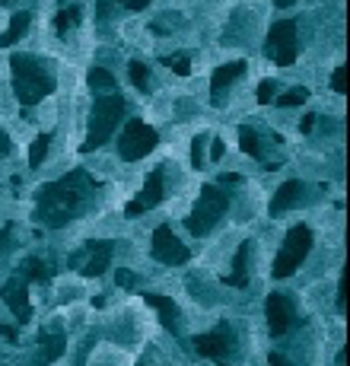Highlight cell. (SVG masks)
Returning <instances> with one entry per match:
<instances>
[{
    "instance_id": "cell-26",
    "label": "cell",
    "mask_w": 350,
    "mask_h": 366,
    "mask_svg": "<svg viewBox=\"0 0 350 366\" xmlns=\"http://www.w3.org/2000/svg\"><path fill=\"white\" fill-rule=\"evenodd\" d=\"M207 143H210V134H198L191 141V166L194 169H201L204 166V147H207Z\"/></svg>"
},
{
    "instance_id": "cell-30",
    "label": "cell",
    "mask_w": 350,
    "mask_h": 366,
    "mask_svg": "<svg viewBox=\"0 0 350 366\" xmlns=\"http://www.w3.org/2000/svg\"><path fill=\"white\" fill-rule=\"evenodd\" d=\"M258 102H261V105L274 102V80H261V83H258Z\"/></svg>"
},
{
    "instance_id": "cell-36",
    "label": "cell",
    "mask_w": 350,
    "mask_h": 366,
    "mask_svg": "<svg viewBox=\"0 0 350 366\" xmlns=\"http://www.w3.org/2000/svg\"><path fill=\"white\" fill-rule=\"evenodd\" d=\"M268 366H290V360H283L280 353H271V360H268Z\"/></svg>"
},
{
    "instance_id": "cell-33",
    "label": "cell",
    "mask_w": 350,
    "mask_h": 366,
    "mask_svg": "<svg viewBox=\"0 0 350 366\" xmlns=\"http://www.w3.org/2000/svg\"><path fill=\"white\" fill-rule=\"evenodd\" d=\"M315 118H319V115H305V118L299 121V131H303V134H309V131L315 127Z\"/></svg>"
},
{
    "instance_id": "cell-28",
    "label": "cell",
    "mask_w": 350,
    "mask_h": 366,
    "mask_svg": "<svg viewBox=\"0 0 350 366\" xmlns=\"http://www.w3.org/2000/svg\"><path fill=\"white\" fill-rule=\"evenodd\" d=\"M26 274H29L32 280H45V277H48L45 262H38V258H29V262H26Z\"/></svg>"
},
{
    "instance_id": "cell-42",
    "label": "cell",
    "mask_w": 350,
    "mask_h": 366,
    "mask_svg": "<svg viewBox=\"0 0 350 366\" xmlns=\"http://www.w3.org/2000/svg\"><path fill=\"white\" fill-rule=\"evenodd\" d=\"M0 3H10V0H0Z\"/></svg>"
},
{
    "instance_id": "cell-38",
    "label": "cell",
    "mask_w": 350,
    "mask_h": 366,
    "mask_svg": "<svg viewBox=\"0 0 350 366\" xmlns=\"http://www.w3.org/2000/svg\"><path fill=\"white\" fill-rule=\"evenodd\" d=\"M220 182H223V185H239V175H236V172H230V175H223Z\"/></svg>"
},
{
    "instance_id": "cell-12",
    "label": "cell",
    "mask_w": 350,
    "mask_h": 366,
    "mask_svg": "<svg viewBox=\"0 0 350 366\" xmlns=\"http://www.w3.org/2000/svg\"><path fill=\"white\" fill-rule=\"evenodd\" d=\"M0 296H3V303L13 309L16 319H19V321H29L32 306H29V293H26V284H19V280H10V284L0 290Z\"/></svg>"
},
{
    "instance_id": "cell-29",
    "label": "cell",
    "mask_w": 350,
    "mask_h": 366,
    "mask_svg": "<svg viewBox=\"0 0 350 366\" xmlns=\"http://www.w3.org/2000/svg\"><path fill=\"white\" fill-rule=\"evenodd\" d=\"M331 90L347 93V67H335V74H331Z\"/></svg>"
},
{
    "instance_id": "cell-4",
    "label": "cell",
    "mask_w": 350,
    "mask_h": 366,
    "mask_svg": "<svg viewBox=\"0 0 350 366\" xmlns=\"http://www.w3.org/2000/svg\"><path fill=\"white\" fill-rule=\"evenodd\" d=\"M226 210H230V198H226V191H220L216 185H204L201 195H198L194 210L188 214L185 226L194 232V236H207V232L223 220Z\"/></svg>"
},
{
    "instance_id": "cell-10",
    "label": "cell",
    "mask_w": 350,
    "mask_h": 366,
    "mask_svg": "<svg viewBox=\"0 0 350 366\" xmlns=\"http://www.w3.org/2000/svg\"><path fill=\"white\" fill-rule=\"evenodd\" d=\"M194 347H198V353H201V357L223 360L226 353L232 351V331L220 325V328L210 331V335H198V337H194Z\"/></svg>"
},
{
    "instance_id": "cell-19",
    "label": "cell",
    "mask_w": 350,
    "mask_h": 366,
    "mask_svg": "<svg viewBox=\"0 0 350 366\" xmlns=\"http://www.w3.org/2000/svg\"><path fill=\"white\" fill-rule=\"evenodd\" d=\"M147 303L150 306H157L159 312V321H163L169 331H175V321H179V309H175V303L166 296H159V293H147Z\"/></svg>"
},
{
    "instance_id": "cell-9",
    "label": "cell",
    "mask_w": 350,
    "mask_h": 366,
    "mask_svg": "<svg viewBox=\"0 0 350 366\" xmlns=\"http://www.w3.org/2000/svg\"><path fill=\"white\" fill-rule=\"evenodd\" d=\"M264 312H268V325H271V335L280 337L290 331L293 325V303L290 296H283V293H271L268 303H264Z\"/></svg>"
},
{
    "instance_id": "cell-17",
    "label": "cell",
    "mask_w": 350,
    "mask_h": 366,
    "mask_svg": "<svg viewBox=\"0 0 350 366\" xmlns=\"http://www.w3.org/2000/svg\"><path fill=\"white\" fill-rule=\"evenodd\" d=\"M246 258H248V242H242L236 252V258H232V274L223 277V284L226 287H248V271H246Z\"/></svg>"
},
{
    "instance_id": "cell-27",
    "label": "cell",
    "mask_w": 350,
    "mask_h": 366,
    "mask_svg": "<svg viewBox=\"0 0 350 366\" xmlns=\"http://www.w3.org/2000/svg\"><path fill=\"white\" fill-rule=\"evenodd\" d=\"M163 64H166V67H172L179 77H188V74H191V61H188L185 54H179V58H163Z\"/></svg>"
},
{
    "instance_id": "cell-14",
    "label": "cell",
    "mask_w": 350,
    "mask_h": 366,
    "mask_svg": "<svg viewBox=\"0 0 350 366\" xmlns=\"http://www.w3.org/2000/svg\"><path fill=\"white\" fill-rule=\"evenodd\" d=\"M303 182H283L280 188H277V195L271 198V214H283V210H290L293 204H299V198H303Z\"/></svg>"
},
{
    "instance_id": "cell-40",
    "label": "cell",
    "mask_w": 350,
    "mask_h": 366,
    "mask_svg": "<svg viewBox=\"0 0 350 366\" xmlns=\"http://www.w3.org/2000/svg\"><path fill=\"white\" fill-rule=\"evenodd\" d=\"M344 360H347V353L341 351V353H337V366H344Z\"/></svg>"
},
{
    "instance_id": "cell-3",
    "label": "cell",
    "mask_w": 350,
    "mask_h": 366,
    "mask_svg": "<svg viewBox=\"0 0 350 366\" xmlns=\"http://www.w3.org/2000/svg\"><path fill=\"white\" fill-rule=\"evenodd\" d=\"M121 115H125V99L121 96H99L93 102V115H90V131H86V141H83L80 153H93L102 143H109V137L115 134V127L121 125Z\"/></svg>"
},
{
    "instance_id": "cell-34",
    "label": "cell",
    "mask_w": 350,
    "mask_h": 366,
    "mask_svg": "<svg viewBox=\"0 0 350 366\" xmlns=\"http://www.w3.org/2000/svg\"><path fill=\"white\" fill-rule=\"evenodd\" d=\"M125 7H127V10H134V13H141V10L150 7V0H127Z\"/></svg>"
},
{
    "instance_id": "cell-24",
    "label": "cell",
    "mask_w": 350,
    "mask_h": 366,
    "mask_svg": "<svg viewBox=\"0 0 350 366\" xmlns=\"http://www.w3.org/2000/svg\"><path fill=\"white\" fill-rule=\"evenodd\" d=\"M127 74H131V83H134L137 90H143V93L150 90V67H147V64L131 61V64H127Z\"/></svg>"
},
{
    "instance_id": "cell-20",
    "label": "cell",
    "mask_w": 350,
    "mask_h": 366,
    "mask_svg": "<svg viewBox=\"0 0 350 366\" xmlns=\"http://www.w3.org/2000/svg\"><path fill=\"white\" fill-rule=\"evenodd\" d=\"M239 147H242V153L252 159H261V143H258V134H255L248 125L239 127Z\"/></svg>"
},
{
    "instance_id": "cell-1",
    "label": "cell",
    "mask_w": 350,
    "mask_h": 366,
    "mask_svg": "<svg viewBox=\"0 0 350 366\" xmlns=\"http://www.w3.org/2000/svg\"><path fill=\"white\" fill-rule=\"evenodd\" d=\"M10 77H13V93L23 109L38 105L58 86L51 67L42 58H35V54H13L10 58Z\"/></svg>"
},
{
    "instance_id": "cell-16",
    "label": "cell",
    "mask_w": 350,
    "mask_h": 366,
    "mask_svg": "<svg viewBox=\"0 0 350 366\" xmlns=\"http://www.w3.org/2000/svg\"><path fill=\"white\" fill-rule=\"evenodd\" d=\"M29 23H32V13H29V10H19V13H13V19H10V29L0 35V48H13L16 42L26 35Z\"/></svg>"
},
{
    "instance_id": "cell-11",
    "label": "cell",
    "mask_w": 350,
    "mask_h": 366,
    "mask_svg": "<svg viewBox=\"0 0 350 366\" xmlns=\"http://www.w3.org/2000/svg\"><path fill=\"white\" fill-rule=\"evenodd\" d=\"M246 61H230V64H223V67H216L214 77H210V102L220 105L223 102V90L230 86L232 80H239V77L246 74Z\"/></svg>"
},
{
    "instance_id": "cell-23",
    "label": "cell",
    "mask_w": 350,
    "mask_h": 366,
    "mask_svg": "<svg viewBox=\"0 0 350 366\" xmlns=\"http://www.w3.org/2000/svg\"><path fill=\"white\" fill-rule=\"evenodd\" d=\"M86 83H90L96 93H99V90H115V77L109 74L105 67H93L90 74H86Z\"/></svg>"
},
{
    "instance_id": "cell-37",
    "label": "cell",
    "mask_w": 350,
    "mask_h": 366,
    "mask_svg": "<svg viewBox=\"0 0 350 366\" xmlns=\"http://www.w3.org/2000/svg\"><path fill=\"white\" fill-rule=\"evenodd\" d=\"M0 335L7 337V341H13V337H16V328H10V325H0Z\"/></svg>"
},
{
    "instance_id": "cell-7",
    "label": "cell",
    "mask_w": 350,
    "mask_h": 366,
    "mask_svg": "<svg viewBox=\"0 0 350 366\" xmlns=\"http://www.w3.org/2000/svg\"><path fill=\"white\" fill-rule=\"evenodd\" d=\"M296 51H299L296 23H293V19H280V23L271 26L264 54H268V58H274L277 67H290L293 61H296Z\"/></svg>"
},
{
    "instance_id": "cell-13",
    "label": "cell",
    "mask_w": 350,
    "mask_h": 366,
    "mask_svg": "<svg viewBox=\"0 0 350 366\" xmlns=\"http://www.w3.org/2000/svg\"><path fill=\"white\" fill-rule=\"evenodd\" d=\"M163 195H166L163 169H153L150 172V179H147V185H143V191H141V198H137V204H141V210L147 214V210H153L159 201H163Z\"/></svg>"
},
{
    "instance_id": "cell-22",
    "label": "cell",
    "mask_w": 350,
    "mask_h": 366,
    "mask_svg": "<svg viewBox=\"0 0 350 366\" xmlns=\"http://www.w3.org/2000/svg\"><path fill=\"white\" fill-rule=\"evenodd\" d=\"M48 143H51V134H38L35 141H32V150H29V166H32V169H38V166L45 163Z\"/></svg>"
},
{
    "instance_id": "cell-31",
    "label": "cell",
    "mask_w": 350,
    "mask_h": 366,
    "mask_svg": "<svg viewBox=\"0 0 350 366\" xmlns=\"http://www.w3.org/2000/svg\"><path fill=\"white\" fill-rule=\"evenodd\" d=\"M115 280H118V287H125V290H134V287H137V277L131 274V271H125V268L115 274Z\"/></svg>"
},
{
    "instance_id": "cell-5",
    "label": "cell",
    "mask_w": 350,
    "mask_h": 366,
    "mask_svg": "<svg viewBox=\"0 0 350 366\" xmlns=\"http://www.w3.org/2000/svg\"><path fill=\"white\" fill-rule=\"evenodd\" d=\"M309 248H312V230H309V226H293V230L287 232V239H283L280 255L274 258V271H271V274L290 277L293 271L305 262Z\"/></svg>"
},
{
    "instance_id": "cell-25",
    "label": "cell",
    "mask_w": 350,
    "mask_h": 366,
    "mask_svg": "<svg viewBox=\"0 0 350 366\" xmlns=\"http://www.w3.org/2000/svg\"><path fill=\"white\" fill-rule=\"evenodd\" d=\"M305 99H309V90H303V86H293L290 93H283V96H277L274 102L280 105V109H293V105H303Z\"/></svg>"
},
{
    "instance_id": "cell-35",
    "label": "cell",
    "mask_w": 350,
    "mask_h": 366,
    "mask_svg": "<svg viewBox=\"0 0 350 366\" xmlns=\"http://www.w3.org/2000/svg\"><path fill=\"white\" fill-rule=\"evenodd\" d=\"M7 153H10V137L0 131V157H7Z\"/></svg>"
},
{
    "instance_id": "cell-32",
    "label": "cell",
    "mask_w": 350,
    "mask_h": 366,
    "mask_svg": "<svg viewBox=\"0 0 350 366\" xmlns=\"http://www.w3.org/2000/svg\"><path fill=\"white\" fill-rule=\"evenodd\" d=\"M223 153H226L223 141H216V137H210V159H214V163H220V159H223Z\"/></svg>"
},
{
    "instance_id": "cell-39",
    "label": "cell",
    "mask_w": 350,
    "mask_h": 366,
    "mask_svg": "<svg viewBox=\"0 0 350 366\" xmlns=\"http://www.w3.org/2000/svg\"><path fill=\"white\" fill-rule=\"evenodd\" d=\"M274 7H280V10H287V7H293V0H274Z\"/></svg>"
},
{
    "instance_id": "cell-8",
    "label": "cell",
    "mask_w": 350,
    "mask_h": 366,
    "mask_svg": "<svg viewBox=\"0 0 350 366\" xmlns=\"http://www.w3.org/2000/svg\"><path fill=\"white\" fill-rule=\"evenodd\" d=\"M153 258L163 264H185L188 258H191V252H188V246H182V239L172 232V226H157V232H153Z\"/></svg>"
},
{
    "instance_id": "cell-2",
    "label": "cell",
    "mask_w": 350,
    "mask_h": 366,
    "mask_svg": "<svg viewBox=\"0 0 350 366\" xmlns=\"http://www.w3.org/2000/svg\"><path fill=\"white\" fill-rule=\"evenodd\" d=\"M86 179L83 172H74V179H64V182H54V185H45L38 191V214L48 226H61L74 217V210L80 207L83 201V191L77 185Z\"/></svg>"
},
{
    "instance_id": "cell-21",
    "label": "cell",
    "mask_w": 350,
    "mask_h": 366,
    "mask_svg": "<svg viewBox=\"0 0 350 366\" xmlns=\"http://www.w3.org/2000/svg\"><path fill=\"white\" fill-rule=\"evenodd\" d=\"M77 23H80V7H77V3H70V7H64L58 13V19H54V29H58V35H67Z\"/></svg>"
},
{
    "instance_id": "cell-41",
    "label": "cell",
    "mask_w": 350,
    "mask_h": 366,
    "mask_svg": "<svg viewBox=\"0 0 350 366\" xmlns=\"http://www.w3.org/2000/svg\"><path fill=\"white\" fill-rule=\"evenodd\" d=\"M118 3H121V7H125V3H127V0H118Z\"/></svg>"
},
{
    "instance_id": "cell-6",
    "label": "cell",
    "mask_w": 350,
    "mask_h": 366,
    "mask_svg": "<svg viewBox=\"0 0 350 366\" xmlns=\"http://www.w3.org/2000/svg\"><path fill=\"white\" fill-rule=\"evenodd\" d=\"M159 143V134L153 131L150 125H143L141 118H131L121 131V141H118V157L125 163H134V159H143L147 153H153Z\"/></svg>"
},
{
    "instance_id": "cell-15",
    "label": "cell",
    "mask_w": 350,
    "mask_h": 366,
    "mask_svg": "<svg viewBox=\"0 0 350 366\" xmlns=\"http://www.w3.org/2000/svg\"><path fill=\"white\" fill-rule=\"evenodd\" d=\"M112 262V242H90V262L83 264L86 277H99Z\"/></svg>"
},
{
    "instance_id": "cell-18",
    "label": "cell",
    "mask_w": 350,
    "mask_h": 366,
    "mask_svg": "<svg viewBox=\"0 0 350 366\" xmlns=\"http://www.w3.org/2000/svg\"><path fill=\"white\" fill-rule=\"evenodd\" d=\"M38 366H48L54 363V360L64 353V347H67V341H64V335H42V341H38Z\"/></svg>"
}]
</instances>
